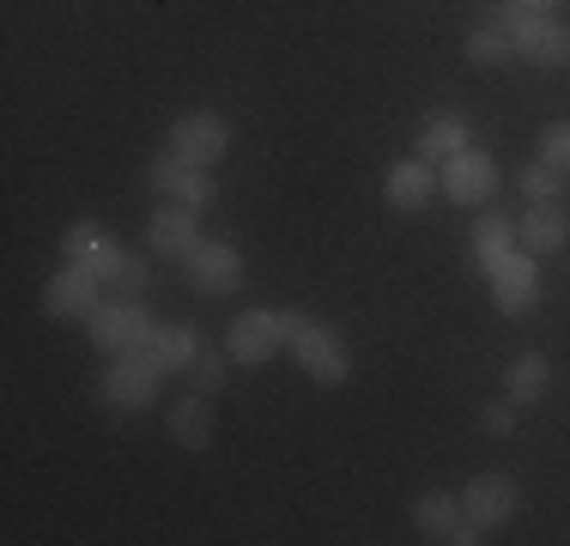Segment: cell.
<instances>
[{"mask_svg":"<svg viewBox=\"0 0 570 546\" xmlns=\"http://www.w3.org/2000/svg\"><path fill=\"white\" fill-rule=\"evenodd\" d=\"M279 316H285V352L304 364V377L322 382V389H341V382L352 377V352H346L341 328L304 316V310H279Z\"/></svg>","mask_w":570,"mask_h":546,"instance_id":"1","label":"cell"},{"mask_svg":"<svg viewBox=\"0 0 570 546\" xmlns=\"http://www.w3.org/2000/svg\"><path fill=\"white\" fill-rule=\"evenodd\" d=\"M492 25L515 43V61H528V67H570V25L559 19V12H534V7L504 0V7L492 12Z\"/></svg>","mask_w":570,"mask_h":546,"instance_id":"2","label":"cell"},{"mask_svg":"<svg viewBox=\"0 0 570 546\" xmlns=\"http://www.w3.org/2000/svg\"><path fill=\"white\" fill-rule=\"evenodd\" d=\"M153 310H146V298H104L98 304V316L86 322V334H91V347L98 352H110V359H128V352H140L146 340H153Z\"/></svg>","mask_w":570,"mask_h":546,"instance_id":"3","label":"cell"},{"mask_svg":"<svg viewBox=\"0 0 570 546\" xmlns=\"http://www.w3.org/2000/svg\"><path fill=\"white\" fill-rule=\"evenodd\" d=\"M438 176L455 207H492V195H498V158L485 146H461L455 158L438 164Z\"/></svg>","mask_w":570,"mask_h":546,"instance_id":"4","label":"cell"},{"mask_svg":"<svg viewBox=\"0 0 570 546\" xmlns=\"http://www.w3.org/2000/svg\"><path fill=\"white\" fill-rule=\"evenodd\" d=\"M170 153L213 170V164L230 153V121L219 116V109H188V116L170 121Z\"/></svg>","mask_w":570,"mask_h":546,"instance_id":"5","label":"cell"},{"mask_svg":"<svg viewBox=\"0 0 570 546\" xmlns=\"http://www.w3.org/2000/svg\"><path fill=\"white\" fill-rule=\"evenodd\" d=\"M540 255L534 250H510L504 262H498L485 280H492V304L504 310V316H534L540 310Z\"/></svg>","mask_w":570,"mask_h":546,"instance_id":"6","label":"cell"},{"mask_svg":"<svg viewBox=\"0 0 570 546\" xmlns=\"http://www.w3.org/2000/svg\"><path fill=\"white\" fill-rule=\"evenodd\" d=\"M158 382H165V371H158L146 352H128V359H110V371H104L98 394L110 407H121V413H140V407L158 401Z\"/></svg>","mask_w":570,"mask_h":546,"instance_id":"7","label":"cell"},{"mask_svg":"<svg viewBox=\"0 0 570 546\" xmlns=\"http://www.w3.org/2000/svg\"><path fill=\"white\" fill-rule=\"evenodd\" d=\"M98 304H104V280L91 267H79V262H67L56 280L43 285V310L56 322H91Z\"/></svg>","mask_w":570,"mask_h":546,"instance_id":"8","label":"cell"},{"mask_svg":"<svg viewBox=\"0 0 570 546\" xmlns=\"http://www.w3.org/2000/svg\"><path fill=\"white\" fill-rule=\"evenodd\" d=\"M146 243H153L158 262H176V267H183L188 255L207 243V237H200V207H183V201H158L153 225H146Z\"/></svg>","mask_w":570,"mask_h":546,"instance_id":"9","label":"cell"},{"mask_svg":"<svg viewBox=\"0 0 570 546\" xmlns=\"http://www.w3.org/2000/svg\"><path fill=\"white\" fill-rule=\"evenodd\" d=\"M230 364H267L274 352H285V316L279 310H243L225 334Z\"/></svg>","mask_w":570,"mask_h":546,"instance_id":"10","label":"cell"},{"mask_svg":"<svg viewBox=\"0 0 570 546\" xmlns=\"http://www.w3.org/2000/svg\"><path fill=\"white\" fill-rule=\"evenodd\" d=\"M146 183H153L165 201H183V207H200V213H207L213 195H219L207 164H188V158H176V153H158L153 170H146Z\"/></svg>","mask_w":570,"mask_h":546,"instance_id":"11","label":"cell"},{"mask_svg":"<svg viewBox=\"0 0 570 546\" xmlns=\"http://www.w3.org/2000/svg\"><path fill=\"white\" fill-rule=\"evenodd\" d=\"M383 195H389V207L395 213H425L431 201L443 195V176H438V164L431 158H401V164H389V176H383Z\"/></svg>","mask_w":570,"mask_h":546,"instance_id":"12","label":"cell"},{"mask_svg":"<svg viewBox=\"0 0 570 546\" xmlns=\"http://www.w3.org/2000/svg\"><path fill=\"white\" fill-rule=\"evenodd\" d=\"M183 273L200 298H230L243 285V255H237V243H200L183 262Z\"/></svg>","mask_w":570,"mask_h":546,"instance_id":"13","label":"cell"},{"mask_svg":"<svg viewBox=\"0 0 570 546\" xmlns=\"http://www.w3.org/2000/svg\"><path fill=\"white\" fill-rule=\"evenodd\" d=\"M461 510L480 528H504L510 516L522 510V486H515L510 474H473L468 491H461Z\"/></svg>","mask_w":570,"mask_h":546,"instance_id":"14","label":"cell"},{"mask_svg":"<svg viewBox=\"0 0 570 546\" xmlns=\"http://www.w3.org/2000/svg\"><path fill=\"white\" fill-rule=\"evenodd\" d=\"M510 250H522V237H515V218H510V213H498V207H485L480 218H473V237H468V262L480 267V273H492V267L504 262Z\"/></svg>","mask_w":570,"mask_h":546,"instance_id":"15","label":"cell"},{"mask_svg":"<svg viewBox=\"0 0 570 546\" xmlns=\"http://www.w3.org/2000/svg\"><path fill=\"white\" fill-rule=\"evenodd\" d=\"M146 359L158 364L165 377H176V371H188L195 364V352H200V328L195 322H158L153 328V340H146Z\"/></svg>","mask_w":570,"mask_h":546,"instance_id":"16","label":"cell"},{"mask_svg":"<svg viewBox=\"0 0 570 546\" xmlns=\"http://www.w3.org/2000/svg\"><path fill=\"white\" fill-rule=\"evenodd\" d=\"M515 237H522V250H534V255H559L570 243V218H564L559 201H540V207H528L522 218H515Z\"/></svg>","mask_w":570,"mask_h":546,"instance_id":"17","label":"cell"},{"mask_svg":"<svg viewBox=\"0 0 570 546\" xmlns=\"http://www.w3.org/2000/svg\"><path fill=\"white\" fill-rule=\"evenodd\" d=\"M91 273L104 280V292H121V298H140L146 285H153V267H146V255H134L128 243H110V250L91 262Z\"/></svg>","mask_w":570,"mask_h":546,"instance_id":"18","label":"cell"},{"mask_svg":"<svg viewBox=\"0 0 570 546\" xmlns=\"http://www.w3.org/2000/svg\"><path fill=\"white\" fill-rule=\"evenodd\" d=\"M461 146H473L468 116H461V109H431V116H425V128H419V158L443 164V158H455Z\"/></svg>","mask_w":570,"mask_h":546,"instance_id":"19","label":"cell"},{"mask_svg":"<svg viewBox=\"0 0 570 546\" xmlns=\"http://www.w3.org/2000/svg\"><path fill=\"white\" fill-rule=\"evenodd\" d=\"M170 437L183 449H213V394H183V401L170 407Z\"/></svg>","mask_w":570,"mask_h":546,"instance_id":"20","label":"cell"},{"mask_svg":"<svg viewBox=\"0 0 570 546\" xmlns=\"http://www.w3.org/2000/svg\"><path fill=\"white\" fill-rule=\"evenodd\" d=\"M547 389H552V364L540 359V352H515V359L504 364V394L515 407H534Z\"/></svg>","mask_w":570,"mask_h":546,"instance_id":"21","label":"cell"},{"mask_svg":"<svg viewBox=\"0 0 570 546\" xmlns=\"http://www.w3.org/2000/svg\"><path fill=\"white\" fill-rule=\"evenodd\" d=\"M461 498H450V491H425V498L413 504V528L419 535H438V540H450V528L461 523Z\"/></svg>","mask_w":570,"mask_h":546,"instance_id":"22","label":"cell"},{"mask_svg":"<svg viewBox=\"0 0 570 546\" xmlns=\"http://www.w3.org/2000/svg\"><path fill=\"white\" fill-rule=\"evenodd\" d=\"M110 243L116 237L98 225V218H73V225L61 231V255H67V262H79V267H91L104 250H110Z\"/></svg>","mask_w":570,"mask_h":546,"instance_id":"23","label":"cell"},{"mask_svg":"<svg viewBox=\"0 0 570 546\" xmlns=\"http://www.w3.org/2000/svg\"><path fill=\"white\" fill-rule=\"evenodd\" d=\"M468 61L473 67H510L515 61V43L498 25H480V31H468Z\"/></svg>","mask_w":570,"mask_h":546,"instance_id":"24","label":"cell"},{"mask_svg":"<svg viewBox=\"0 0 570 546\" xmlns=\"http://www.w3.org/2000/svg\"><path fill=\"white\" fill-rule=\"evenodd\" d=\"M225 377H230V352H225V347H200V352H195V364H188V389L219 394V389H225Z\"/></svg>","mask_w":570,"mask_h":546,"instance_id":"25","label":"cell"},{"mask_svg":"<svg viewBox=\"0 0 570 546\" xmlns=\"http://www.w3.org/2000/svg\"><path fill=\"white\" fill-rule=\"evenodd\" d=\"M564 183H570V176H564V170H552L547 158L522 164V195H528V207H540V201H559V195H564Z\"/></svg>","mask_w":570,"mask_h":546,"instance_id":"26","label":"cell"},{"mask_svg":"<svg viewBox=\"0 0 570 546\" xmlns=\"http://www.w3.org/2000/svg\"><path fill=\"white\" fill-rule=\"evenodd\" d=\"M540 158H547L552 170H564V176H570V116H564V121H552V128L540 134Z\"/></svg>","mask_w":570,"mask_h":546,"instance_id":"27","label":"cell"},{"mask_svg":"<svg viewBox=\"0 0 570 546\" xmlns=\"http://www.w3.org/2000/svg\"><path fill=\"white\" fill-rule=\"evenodd\" d=\"M480 426L498 431V437L515 431V401H510V394H504V401H485V407H480Z\"/></svg>","mask_w":570,"mask_h":546,"instance_id":"28","label":"cell"},{"mask_svg":"<svg viewBox=\"0 0 570 546\" xmlns=\"http://www.w3.org/2000/svg\"><path fill=\"white\" fill-rule=\"evenodd\" d=\"M515 7H534V12H559L564 0H515Z\"/></svg>","mask_w":570,"mask_h":546,"instance_id":"29","label":"cell"}]
</instances>
